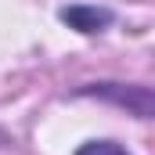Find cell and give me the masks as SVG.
I'll use <instances>...</instances> for the list:
<instances>
[{
	"label": "cell",
	"instance_id": "obj_1",
	"mask_svg": "<svg viewBox=\"0 0 155 155\" xmlns=\"http://www.w3.org/2000/svg\"><path fill=\"white\" fill-rule=\"evenodd\" d=\"M76 97H90V101H105V105H116L123 112L137 119H152L155 116V94L152 87L144 83H112V79H101V83H83L72 90Z\"/></svg>",
	"mask_w": 155,
	"mask_h": 155
},
{
	"label": "cell",
	"instance_id": "obj_2",
	"mask_svg": "<svg viewBox=\"0 0 155 155\" xmlns=\"http://www.w3.org/2000/svg\"><path fill=\"white\" fill-rule=\"evenodd\" d=\"M58 18L79 36H97V33H105L116 22L112 7H97V4H69V7L58 11Z\"/></svg>",
	"mask_w": 155,
	"mask_h": 155
},
{
	"label": "cell",
	"instance_id": "obj_3",
	"mask_svg": "<svg viewBox=\"0 0 155 155\" xmlns=\"http://www.w3.org/2000/svg\"><path fill=\"white\" fill-rule=\"evenodd\" d=\"M72 155H130L119 141H87V144H79Z\"/></svg>",
	"mask_w": 155,
	"mask_h": 155
}]
</instances>
